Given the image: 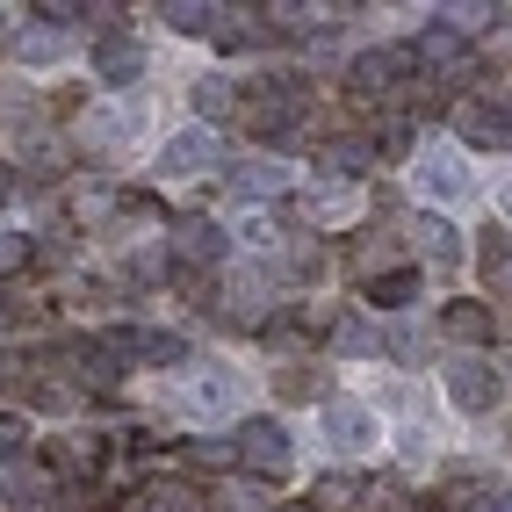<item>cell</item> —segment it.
I'll use <instances>...</instances> for the list:
<instances>
[{"instance_id": "cell-1", "label": "cell", "mask_w": 512, "mask_h": 512, "mask_svg": "<svg viewBox=\"0 0 512 512\" xmlns=\"http://www.w3.org/2000/svg\"><path fill=\"white\" fill-rule=\"evenodd\" d=\"M412 44H375V51H354L347 58V94L354 101H397V87L412 80Z\"/></svg>"}, {"instance_id": "cell-2", "label": "cell", "mask_w": 512, "mask_h": 512, "mask_svg": "<svg viewBox=\"0 0 512 512\" xmlns=\"http://www.w3.org/2000/svg\"><path fill=\"white\" fill-rule=\"evenodd\" d=\"M412 58L426 65V80H433L440 94L462 87V80H476V44L462 37V29H448V22H426L419 44H412Z\"/></svg>"}, {"instance_id": "cell-3", "label": "cell", "mask_w": 512, "mask_h": 512, "mask_svg": "<svg viewBox=\"0 0 512 512\" xmlns=\"http://www.w3.org/2000/svg\"><path fill=\"white\" fill-rule=\"evenodd\" d=\"M231 462L253 476V484H275V476H289V433L275 419H246L231 433Z\"/></svg>"}, {"instance_id": "cell-4", "label": "cell", "mask_w": 512, "mask_h": 512, "mask_svg": "<svg viewBox=\"0 0 512 512\" xmlns=\"http://www.w3.org/2000/svg\"><path fill=\"white\" fill-rule=\"evenodd\" d=\"M224 253H231V231L217 217H181L174 238H166V260H174L181 275H217Z\"/></svg>"}, {"instance_id": "cell-5", "label": "cell", "mask_w": 512, "mask_h": 512, "mask_svg": "<svg viewBox=\"0 0 512 512\" xmlns=\"http://www.w3.org/2000/svg\"><path fill=\"white\" fill-rule=\"evenodd\" d=\"M440 375H448V397L462 404V412H491V404L505 397V375H498L484 354H455Z\"/></svg>"}, {"instance_id": "cell-6", "label": "cell", "mask_w": 512, "mask_h": 512, "mask_svg": "<svg viewBox=\"0 0 512 512\" xmlns=\"http://www.w3.org/2000/svg\"><path fill=\"white\" fill-rule=\"evenodd\" d=\"M94 73H101V87H138L145 80V44L130 37V29L94 37Z\"/></svg>"}, {"instance_id": "cell-7", "label": "cell", "mask_w": 512, "mask_h": 512, "mask_svg": "<svg viewBox=\"0 0 512 512\" xmlns=\"http://www.w3.org/2000/svg\"><path fill=\"white\" fill-rule=\"evenodd\" d=\"M412 181H419V195H433V202H462V195H469V166H462V152L433 145V152L412 159Z\"/></svg>"}, {"instance_id": "cell-8", "label": "cell", "mask_w": 512, "mask_h": 512, "mask_svg": "<svg viewBox=\"0 0 512 512\" xmlns=\"http://www.w3.org/2000/svg\"><path fill=\"white\" fill-rule=\"evenodd\" d=\"M325 440H332V448H347V455L375 448V419H368V404H354V397H325Z\"/></svg>"}, {"instance_id": "cell-9", "label": "cell", "mask_w": 512, "mask_h": 512, "mask_svg": "<svg viewBox=\"0 0 512 512\" xmlns=\"http://www.w3.org/2000/svg\"><path fill=\"white\" fill-rule=\"evenodd\" d=\"M455 130H462L469 145H491V152L512 145V116L498 109V101H462V109H455Z\"/></svg>"}, {"instance_id": "cell-10", "label": "cell", "mask_w": 512, "mask_h": 512, "mask_svg": "<svg viewBox=\"0 0 512 512\" xmlns=\"http://www.w3.org/2000/svg\"><path fill=\"white\" fill-rule=\"evenodd\" d=\"M440 332H448L455 347H491V303H476V296L440 303Z\"/></svg>"}, {"instance_id": "cell-11", "label": "cell", "mask_w": 512, "mask_h": 512, "mask_svg": "<svg viewBox=\"0 0 512 512\" xmlns=\"http://www.w3.org/2000/svg\"><path fill=\"white\" fill-rule=\"evenodd\" d=\"M202 166H217V138H210V130H181V138L159 152V174H166V181L202 174Z\"/></svg>"}, {"instance_id": "cell-12", "label": "cell", "mask_w": 512, "mask_h": 512, "mask_svg": "<svg viewBox=\"0 0 512 512\" xmlns=\"http://www.w3.org/2000/svg\"><path fill=\"white\" fill-rule=\"evenodd\" d=\"M289 188V166L282 159H238L231 166V195H246V202H275Z\"/></svg>"}, {"instance_id": "cell-13", "label": "cell", "mask_w": 512, "mask_h": 512, "mask_svg": "<svg viewBox=\"0 0 512 512\" xmlns=\"http://www.w3.org/2000/svg\"><path fill=\"white\" fill-rule=\"evenodd\" d=\"M318 166H325V174H368V166H375V138H354V130H332V138L318 145Z\"/></svg>"}, {"instance_id": "cell-14", "label": "cell", "mask_w": 512, "mask_h": 512, "mask_svg": "<svg viewBox=\"0 0 512 512\" xmlns=\"http://www.w3.org/2000/svg\"><path fill=\"white\" fill-rule=\"evenodd\" d=\"M412 246H419L433 267H455V260H462V231H455L448 217H419V224H412Z\"/></svg>"}, {"instance_id": "cell-15", "label": "cell", "mask_w": 512, "mask_h": 512, "mask_svg": "<svg viewBox=\"0 0 512 512\" xmlns=\"http://www.w3.org/2000/svg\"><path fill=\"white\" fill-rule=\"evenodd\" d=\"M476 267H484V282H491L498 296H512V231H505V224L476 238Z\"/></svg>"}, {"instance_id": "cell-16", "label": "cell", "mask_w": 512, "mask_h": 512, "mask_svg": "<svg viewBox=\"0 0 512 512\" xmlns=\"http://www.w3.org/2000/svg\"><path fill=\"white\" fill-rule=\"evenodd\" d=\"M303 505H311V512H361V476L354 469H332V476H318V491Z\"/></svg>"}, {"instance_id": "cell-17", "label": "cell", "mask_w": 512, "mask_h": 512, "mask_svg": "<svg viewBox=\"0 0 512 512\" xmlns=\"http://www.w3.org/2000/svg\"><path fill=\"white\" fill-rule=\"evenodd\" d=\"M166 29H181V37H217V22H224V8H210V0H166Z\"/></svg>"}, {"instance_id": "cell-18", "label": "cell", "mask_w": 512, "mask_h": 512, "mask_svg": "<svg viewBox=\"0 0 512 512\" xmlns=\"http://www.w3.org/2000/svg\"><path fill=\"white\" fill-rule=\"evenodd\" d=\"M188 101H195V116H202V123H224V116L238 109V94H231V80H224V73H202Z\"/></svg>"}, {"instance_id": "cell-19", "label": "cell", "mask_w": 512, "mask_h": 512, "mask_svg": "<svg viewBox=\"0 0 512 512\" xmlns=\"http://www.w3.org/2000/svg\"><path fill=\"white\" fill-rule=\"evenodd\" d=\"M368 303H383V311L419 303V275H412V267H390V275H375V282H368Z\"/></svg>"}, {"instance_id": "cell-20", "label": "cell", "mask_w": 512, "mask_h": 512, "mask_svg": "<svg viewBox=\"0 0 512 512\" xmlns=\"http://www.w3.org/2000/svg\"><path fill=\"white\" fill-rule=\"evenodd\" d=\"M383 339H375V325L368 318H332V332H325V354H375Z\"/></svg>"}, {"instance_id": "cell-21", "label": "cell", "mask_w": 512, "mask_h": 512, "mask_svg": "<svg viewBox=\"0 0 512 512\" xmlns=\"http://www.w3.org/2000/svg\"><path fill=\"white\" fill-rule=\"evenodd\" d=\"M138 361H145V368H181V361H188V339H181V332H145V325H138Z\"/></svg>"}, {"instance_id": "cell-22", "label": "cell", "mask_w": 512, "mask_h": 512, "mask_svg": "<svg viewBox=\"0 0 512 512\" xmlns=\"http://www.w3.org/2000/svg\"><path fill=\"white\" fill-rule=\"evenodd\" d=\"M390 253H397V246H390L383 231H361V238H354V267H361L368 282H375V275H390Z\"/></svg>"}, {"instance_id": "cell-23", "label": "cell", "mask_w": 512, "mask_h": 512, "mask_svg": "<svg viewBox=\"0 0 512 512\" xmlns=\"http://www.w3.org/2000/svg\"><path fill=\"white\" fill-rule=\"evenodd\" d=\"M29 260H37V246H29L22 231H0V289H8L15 275H29Z\"/></svg>"}, {"instance_id": "cell-24", "label": "cell", "mask_w": 512, "mask_h": 512, "mask_svg": "<svg viewBox=\"0 0 512 512\" xmlns=\"http://www.w3.org/2000/svg\"><path fill=\"white\" fill-rule=\"evenodd\" d=\"M65 51V29H51V22H37V29H22V58L29 65H51Z\"/></svg>"}, {"instance_id": "cell-25", "label": "cell", "mask_w": 512, "mask_h": 512, "mask_svg": "<svg viewBox=\"0 0 512 512\" xmlns=\"http://www.w3.org/2000/svg\"><path fill=\"white\" fill-rule=\"evenodd\" d=\"M361 512H419L404 484H361Z\"/></svg>"}, {"instance_id": "cell-26", "label": "cell", "mask_w": 512, "mask_h": 512, "mask_svg": "<svg viewBox=\"0 0 512 512\" xmlns=\"http://www.w3.org/2000/svg\"><path fill=\"white\" fill-rule=\"evenodd\" d=\"M318 390H325V375H318V368H282V375H275V397H289V404L318 397Z\"/></svg>"}, {"instance_id": "cell-27", "label": "cell", "mask_w": 512, "mask_h": 512, "mask_svg": "<svg viewBox=\"0 0 512 512\" xmlns=\"http://www.w3.org/2000/svg\"><path fill=\"white\" fill-rule=\"evenodd\" d=\"M37 368H44V361H22V354L0 347V390H15V397H22V390H37Z\"/></svg>"}, {"instance_id": "cell-28", "label": "cell", "mask_w": 512, "mask_h": 512, "mask_svg": "<svg viewBox=\"0 0 512 512\" xmlns=\"http://www.w3.org/2000/svg\"><path fill=\"white\" fill-rule=\"evenodd\" d=\"M375 152H383V159H404V152H412V123H404V116H383V145H375Z\"/></svg>"}, {"instance_id": "cell-29", "label": "cell", "mask_w": 512, "mask_h": 512, "mask_svg": "<svg viewBox=\"0 0 512 512\" xmlns=\"http://www.w3.org/2000/svg\"><path fill=\"white\" fill-rule=\"evenodd\" d=\"M166 267H174V260H166V246H138V253H130V275H138V282H159Z\"/></svg>"}, {"instance_id": "cell-30", "label": "cell", "mask_w": 512, "mask_h": 512, "mask_svg": "<svg viewBox=\"0 0 512 512\" xmlns=\"http://www.w3.org/2000/svg\"><path fill=\"white\" fill-rule=\"evenodd\" d=\"M29 448V419L22 412H0V455H22Z\"/></svg>"}, {"instance_id": "cell-31", "label": "cell", "mask_w": 512, "mask_h": 512, "mask_svg": "<svg viewBox=\"0 0 512 512\" xmlns=\"http://www.w3.org/2000/svg\"><path fill=\"white\" fill-rule=\"evenodd\" d=\"M484 484H491L484 469H455V476H448V505H469V498L484 491Z\"/></svg>"}, {"instance_id": "cell-32", "label": "cell", "mask_w": 512, "mask_h": 512, "mask_svg": "<svg viewBox=\"0 0 512 512\" xmlns=\"http://www.w3.org/2000/svg\"><path fill=\"white\" fill-rule=\"evenodd\" d=\"M491 65H498V73H512V15L491 29Z\"/></svg>"}, {"instance_id": "cell-33", "label": "cell", "mask_w": 512, "mask_h": 512, "mask_svg": "<svg viewBox=\"0 0 512 512\" xmlns=\"http://www.w3.org/2000/svg\"><path fill=\"white\" fill-rule=\"evenodd\" d=\"M469 512H512V491H505V498H484V505H469Z\"/></svg>"}, {"instance_id": "cell-34", "label": "cell", "mask_w": 512, "mask_h": 512, "mask_svg": "<svg viewBox=\"0 0 512 512\" xmlns=\"http://www.w3.org/2000/svg\"><path fill=\"white\" fill-rule=\"evenodd\" d=\"M15 318H22V311H15V303H8V296H0V325H15Z\"/></svg>"}, {"instance_id": "cell-35", "label": "cell", "mask_w": 512, "mask_h": 512, "mask_svg": "<svg viewBox=\"0 0 512 512\" xmlns=\"http://www.w3.org/2000/svg\"><path fill=\"white\" fill-rule=\"evenodd\" d=\"M15 195V174H8V166H0V202H8Z\"/></svg>"}, {"instance_id": "cell-36", "label": "cell", "mask_w": 512, "mask_h": 512, "mask_svg": "<svg viewBox=\"0 0 512 512\" xmlns=\"http://www.w3.org/2000/svg\"><path fill=\"white\" fill-rule=\"evenodd\" d=\"M498 202H505V217H512V188H498Z\"/></svg>"}, {"instance_id": "cell-37", "label": "cell", "mask_w": 512, "mask_h": 512, "mask_svg": "<svg viewBox=\"0 0 512 512\" xmlns=\"http://www.w3.org/2000/svg\"><path fill=\"white\" fill-rule=\"evenodd\" d=\"M275 512H311V505H275Z\"/></svg>"}, {"instance_id": "cell-38", "label": "cell", "mask_w": 512, "mask_h": 512, "mask_svg": "<svg viewBox=\"0 0 512 512\" xmlns=\"http://www.w3.org/2000/svg\"><path fill=\"white\" fill-rule=\"evenodd\" d=\"M0 22H8V8H0Z\"/></svg>"}]
</instances>
